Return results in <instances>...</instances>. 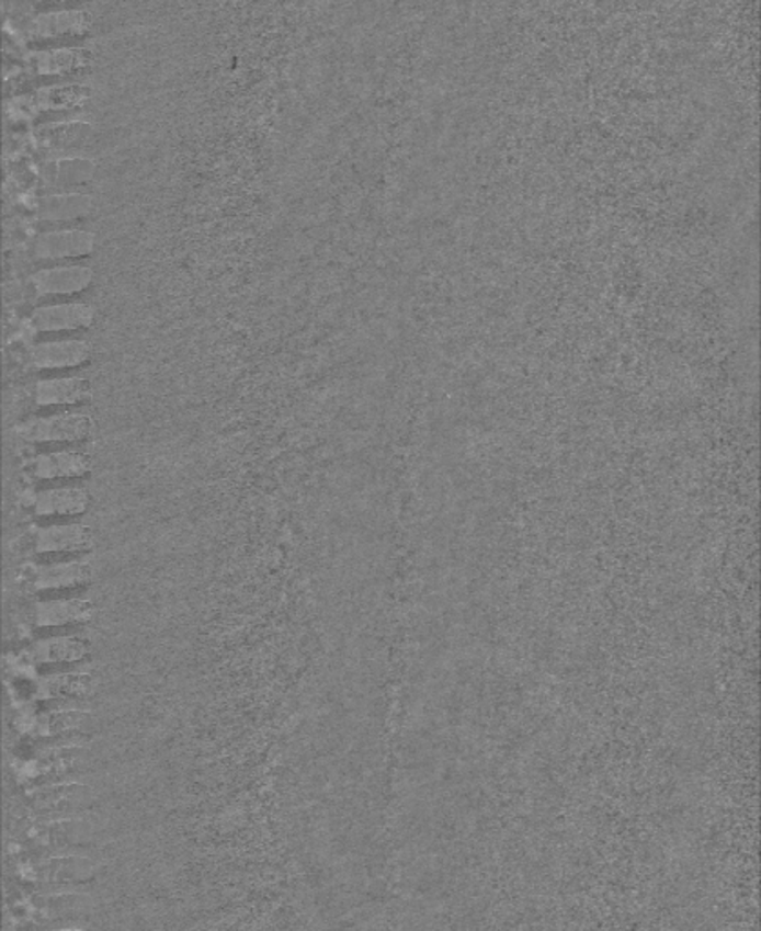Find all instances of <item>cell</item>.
Masks as SVG:
<instances>
[{
  "label": "cell",
  "instance_id": "obj_7",
  "mask_svg": "<svg viewBox=\"0 0 761 931\" xmlns=\"http://www.w3.org/2000/svg\"><path fill=\"white\" fill-rule=\"evenodd\" d=\"M88 501L90 497L82 488L66 486L41 491L35 497V510L38 515H77L88 508Z\"/></svg>",
  "mask_w": 761,
  "mask_h": 931
},
{
  "label": "cell",
  "instance_id": "obj_4",
  "mask_svg": "<svg viewBox=\"0 0 761 931\" xmlns=\"http://www.w3.org/2000/svg\"><path fill=\"white\" fill-rule=\"evenodd\" d=\"M93 281V272L88 266H57L41 270L32 277L37 295H71L84 292Z\"/></svg>",
  "mask_w": 761,
  "mask_h": 931
},
{
  "label": "cell",
  "instance_id": "obj_11",
  "mask_svg": "<svg viewBox=\"0 0 761 931\" xmlns=\"http://www.w3.org/2000/svg\"><path fill=\"white\" fill-rule=\"evenodd\" d=\"M46 657L48 659H73V657H79V646L71 643V640H57V643H52L46 648Z\"/></svg>",
  "mask_w": 761,
  "mask_h": 931
},
{
  "label": "cell",
  "instance_id": "obj_8",
  "mask_svg": "<svg viewBox=\"0 0 761 931\" xmlns=\"http://www.w3.org/2000/svg\"><path fill=\"white\" fill-rule=\"evenodd\" d=\"M32 472L38 479L80 477L90 472V461L77 452H55L35 458Z\"/></svg>",
  "mask_w": 761,
  "mask_h": 931
},
{
  "label": "cell",
  "instance_id": "obj_6",
  "mask_svg": "<svg viewBox=\"0 0 761 931\" xmlns=\"http://www.w3.org/2000/svg\"><path fill=\"white\" fill-rule=\"evenodd\" d=\"M91 386L86 378L60 377L41 381L35 399L41 406L79 405L90 399Z\"/></svg>",
  "mask_w": 761,
  "mask_h": 931
},
{
  "label": "cell",
  "instance_id": "obj_1",
  "mask_svg": "<svg viewBox=\"0 0 761 931\" xmlns=\"http://www.w3.org/2000/svg\"><path fill=\"white\" fill-rule=\"evenodd\" d=\"M93 421L84 413L64 411L49 417H37L16 428V433L27 442H80L88 439Z\"/></svg>",
  "mask_w": 761,
  "mask_h": 931
},
{
  "label": "cell",
  "instance_id": "obj_9",
  "mask_svg": "<svg viewBox=\"0 0 761 931\" xmlns=\"http://www.w3.org/2000/svg\"><path fill=\"white\" fill-rule=\"evenodd\" d=\"M37 544L41 552H75L90 544V533L79 524L46 527L38 533Z\"/></svg>",
  "mask_w": 761,
  "mask_h": 931
},
{
  "label": "cell",
  "instance_id": "obj_5",
  "mask_svg": "<svg viewBox=\"0 0 761 931\" xmlns=\"http://www.w3.org/2000/svg\"><path fill=\"white\" fill-rule=\"evenodd\" d=\"M91 355L90 344L86 341L43 342L32 350V361L38 370H63L84 364Z\"/></svg>",
  "mask_w": 761,
  "mask_h": 931
},
{
  "label": "cell",
  "instance_id": "obj_2",
  "mask_svg": "<svg viewBox=\"0 0 761 931\" xmlns=\"http://www.w3.org/2000/svg\"><path fill=\"white\" fill-rule=\"evenodd\" d=\"M95 248V235L82 229H59L38 235L33 251L38 259H69L90 256Z\"/></svg>",
  "mask_w": 761,
  "mask_h": 931
},
{
  "label": "cell",
  "instance_id": "obj_10",
  "mask_svg": "<svg viewBox=\"0 0 761 931\" xmlns=\"http://www.w3.org/2000/svg\"><path fill=\"white\" fill-rule=\"evenodd\" d=\"M91 198L86 195H55L43 198L38 215L44 220H73L90 214Z\"/></svg>",
  "mask_w": 761,
  "mask_h": 931
},
{
  "label": "cell",
  "instance_id": "obj_3",
  "mask_svg": "<svg viewBox=\"0 0 761 931\" xmlns=\"http://www.w3.org/2000/svg\"><path fill=\"white\" fill-rule=\"evenodd\" d=\"M95 309L82 303L49 304L33 311L32 322L38 331L82 330L93 322Z\"/></svg>",
  "mask_w": 761,
  "mask_h": 931
}]
</instances>
